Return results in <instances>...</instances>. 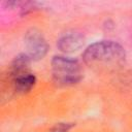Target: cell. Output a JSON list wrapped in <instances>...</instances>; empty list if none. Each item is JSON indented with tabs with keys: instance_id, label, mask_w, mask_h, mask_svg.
<instances>
[{
	"instance_id": "cell-4",
	"label": "cell",
	"mask_w": 132,
	"mask_h": 132,
	"mask_svg": "<svg viewBox=\"0 0 132 132\" xmlns=\"http://www.w3.org/2000/svg\"><path fill=\"white\" fill-rule=\"evenodd\" d=\"M85 42V38L79 33H67L58 40V47L64 53H73L78 51Z\"/></svg>"
},
{
	"instance_id": "cell-2",
	"label": "cell",
	"mask_w": 132,
	"mask_h": 132,
	"mask_svg": "<svg viewBox=\"0 0 132 132\" xmlns=\"http://www.w3.org/2000/svg\"><path fill=\"white\" fill-rule=\"evenodd\" d=\"M53 76L57 84L68 86L81 79L80 65L77 60L64 56H55L52 60Z\"/></svg>"
},
{
	"instance_id": "cell-3",
	"label": "cell",
	"mask_w": 132,
	"mask_h": 132,
	"mask_svg": "<svg viewBox=\"0 0 132 132\" xmlns=\"http://www.w3.org/2000/svg\"><path fill=\"white\" fill-rule=\"evenodd\" d=\"M25 45L27 48V55L31 60L37 61L42 59L48 50V45L43 35L35 30L31 29L25 36Z\"/></svg>"
},
{
	"instance_id": "cell-7",
	"label": "cell",
	"mask_w": 132,
	"mask_h": 132,
	"mask_svg": "<svg viewBox=\"0 0 132 132\" xmlns=\"http://www.w3.org/2000/svg\"><path fill=\"white\" fill-rule=\"evenodd\" d=\"M73 126L74 124L72 123H59L50 132H68Z\"/></svg>"
},
{
	"instance_id": "cell-5",
	"label": "cell",
	"mask_w": 132,
	"mask_h": 132,
	"mask_svg": "<svg viewBox=\"0 0 132 132\" xmlns=\"http://www.w3.org/2000/svg\"><path fill=\"white\" fill-rule=\"evenodd\" d=\"M30 62H31V59L28 57L27 54H21L13 59L11 63V67H10V71H11V75L13 79L22 75L30 73L29 71Z\"/></svg>"
},
{
	"instance_id": "cell-6",
	"label": "cell",
	"mask_w": 132,
	"mask_h": 132,
	"mask_svg": "<svg viewBox=\"0 0 132 132\" xmlns=\"http://www.w3.org/2000/svg\"><path fill=\"white\" fill-rule=\"evenodd\" d=\"M14 81V88L16 90V92L19 93H27L29 91H31V89L35 86L36 84V77L34 74H32L31 72L25 75H22L20 77H16L15 79H13Z\"/></svg>"
},
{
	"instance_id": "cell-1",
	"label": "cell",
	"mask_w": 132,
	"mask_h": 132,
	"mask_svg": "<svg viewBox=\"0 0 132 132\" xmlns=\"http://www.w3.org/2000/svg\"><path fill=\"white\" fill-rule=\"evenodd\" d=\"M125 50L120 43L102 40L89 45L82 54V59L89 65L118 64L125 60Z\"/></svg>"
}]
</instances>
